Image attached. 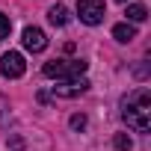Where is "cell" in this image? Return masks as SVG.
I'll list each match as a JSON object with an SVG mask.
<instances>
[{
	"mask_svg": "<svg viewBox=\"0 0 151 151\" xmlns=\"http://www.w3.org/2000/svg\"><path fill=\"white\" fill-rule=\"evenodd\" d=\"M122 119L136 133H148L151 130V92L145 86H139L130 95H124V101H122Z\"/></svg>",
	"mask_w": 151,
	"mask_h": 151,
	"instance_id": "6da1fadb",
	"label": "cell"
},
{
	"mask_svg": "<svg viewBox=\"0 0 151 151\" xmlns=\"http://www.w3.org/2000/svg\"><path fill=\"white\" fill-rule=\"evenodd\" d=\"M86 68H89V62H83V59H50V62H45L42 74L53 80H74V77H83Z\"/></svg>",
	"mask_w": 151,
	"mask_h": 151,
	"instance_id": "7a4b0ae2",
	"label": "cell"
},
{
	"mask_svg": "<svg viewBox=\"0 0 151 151\" xmlns=\"http://www.w3.org/2000/svg\"><path fill=\"white\" fill-rule=\"evenodd\" d=\"M77 15H80L83 24L95 27L107 18V3L104 0H77Z\"/></svg>",
	"mask_w": 151,
	"mask_h": 151,
	"instance_id": "3957f363",
	"label": "cell"
},
{
	"mask_svg": "<svg viewBox=\"0 0 151 151\" xmlns=\"http://www.w3.org/2000/svg\"><path fill=\"white\" fill-rule=\"evenodd\" d=\"M83 92H89V80L86 77H74V80H62V83L50 86L53 98H80Z\"/></svg>",
	"mask_w": 151,
	"mask_h": 151,
	"instance_id": "277c9868",
	"label": "cell"
},
{
	"mask_svg": "<svg viewBox=\"0 0 151 151\" xmlns=\"http://www.w3.org/2000/svg\"><path fill=\"white\" fill-rule=\"evenodd\" d=\"M24 71H27V62H24V56L18 50H9V53L0 56V74H3V77L15 80V77H21Z\"/></svg>",
	"mask_w": 151,
	"mask_h": 151,
	"instance_id": "5b68a950",
	"label": "cell"
},
{
	"mask_svg": "<svg viewBox=\"0 0 151 151\" xmlns=\"http://www.w3.org/2000/svg\"><path fill=\"white\" fill-rule=\"evenodd\" d=\"M21 42H24V47L33 50V53H42V50L47 47V36H45V30H39V27H27Z\"/></svg>",
	"mask_w": 151,
	"mask_h": 151,
	"instance_id": "8992f818",
	"label": "cell"
},
{
	"mask_svg": "<svg viewBox=\"0 0 151 151\" xmlns=\"http://www.w3.org/2000/svg\"><path fill=\"white\" fill-rule=\"evenodd\" d=\"M113 39H116V42H122V45H127V42H133V39H136V27H133V24H127V21H124V24H116V27H113Z\"/></svg>",
	"mask_w": 151,
	"mask_h": 151,
	"instance_id": "52a82bcc",
	"label": "cell"
},
{
	"mask_svg": "<svg viewBox=\"0 0 151 151\" xmlns=\"http://www.w3.org/2000/svg\"><path fill=\"white\" fill-rule=\"evenodd\" d=\"M47 21H50L53 27H65V24H68V9H65L62 3L50 6V9H47Z\"/></svg>",
	"mask_w": 151,
	"mask_h": 151,
	"instance_id": "ba28073f",
	"label": "cell"
},
{
	"mask_svg": "<svg viewBox=\"0 0 151 151\" xmlns=\"http://www.w3.org/2000/svg\"><path fill=\"white\" fill-rule=\"evenodd\" d=\"M148 18V9L145 6H139V3H133V6H127V21H133V24H139V21H145Z\"/></svg>",
	"mask_w": 151,
	"mask_h": 151,
	"instance_id": "9c48e42d",
	"label": "cell"
},
{
	"mask_svg": "<svg viewBox=\"0 0 151 151\" xmlns=\"http://www.w3.org/2000/svg\"><path fill=\"white\" fill-rule=\"evenodd\" d=\"M113 145H116V151H130V148H133V142H130L127 133H116V136H113Z\"/></svg>",
	"mask_w": 151,
	"mask_h": 151,
	"instance_id": "30bf717a",
	"label": "cell"
},
{
	"mask_svg": "<svg viewBox=\"0 0 151 151\" xmlns=\"http://www.w3.org/2000/svg\"><path fill=\"white\" fill-rule=\"evenodd\" d=\"M9 30H12L9 15H3V12H0V42H3V39H9Z\"/></svg>",
	"mask_w": 151,
	"mask_h": 151,
	"instance_id": "8fae6325",
	"label": "cell"
},
{
	"mask_svg": "<svg viewBox=\"0 0 151 151\" xmlns=\"http://www.w3.org/2000/svg\"><path fill=\"white\" fill-rule=\"evenodd\" d=\"M68 124H71V130H83V127H86V116H83V113H74V116L68 119Z\"/></svg>",
	"mask_w": 151,
	"mask_h": 151,
	"instance_id": "7c38bea8",
	"label": "cell"
},
{
	"mask_svg": "<svg viewBox=\"0 0 151 151\" xmlns=\"http://www.w3.org/2000/svg\"><path fill=\"white\" fill-rule=\"evenodd\" d=\"M12 151H24V142H21V139H18V136H15V139H12Z\"/></svg>",
	"mask_w": 151,
	"mask_h": 151,
	"instance_id": "4fadbf2b",
	"label": "cell"
},
{
	"mask_svg": "<svg viewBox=\"0 0 151 151\" xmlns=\"http://www.w3.org/2000/svg\"><path fill=\"white\" fill-rule=\"evenodd\" d=\"M119 3H127V0H119Z\"/></svg>",
	"mask_w": 151,
	"mask_h": 151,
	"instance_id": "5bb4252c",
	"label": "cell"
}]
</instances>
